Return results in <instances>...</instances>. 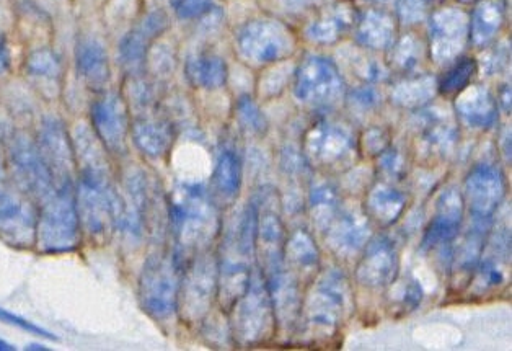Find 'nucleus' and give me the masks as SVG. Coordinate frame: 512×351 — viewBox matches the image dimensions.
Listing matches in <instances>:
<instances>
[{"mask_svg": "<svg viewBox=\"0 0 512 351\" xmlns=\"http://www.w3.org/2000/svg\"><path fill=\"white\" fill-rule=\"evenodd\" d=\"M229 312H232V334L242 345L265 342L273 334L276 314L263 273H252L247 291Z\"/></svg>", "mask_w": 512, "mask_h": 351, "instance_id": "20e7f679", "label": "nucleus"}, {"mask_svg": "<svg viewBox=\"0 0 512 351\" xmlns=\"http://www.w3.org/2000/svg\"><path fill=\"white\" fill-rule=\"evenodd\" d=\"M168 218L175 240L173 257L181 270H185L216 239L221 231V219L208 190L196 183H185L175 190L168 206Z\"/></svg>", "mask_w": 512, "mask_h": 351, "instance_id": "f257e3e1", "label": "nucleus"}, {"mask_svg": "<svg viewBox=\"0 0 512 351\" xmlns=\"http://www.w3.org/2000/svg\"><path fill=\"white\" fill-rule=\"evenodd\" d=\"M167 27L168 18L162 10H154L142 18L139 25L121 40L118 48L121 66L131 74L142 71L152 43L167 30Z\"/></svg>", "mask_w": 512, "mask_h": 351, "instance_id": "6ab92c4d", "label": "nucleus"}, {"mask_svg": "<svg viewBox=\"0 0 512 351\" xmlns=\"http://www.w3.org/2000/svg\"><path fill=\"white\" fill-rule=\"evenodd\" d=\"M397 27L389 14L382 10H371L361 18L358 25V41L372 49H387L395 43Z\"/></svg>", "mask_w": 512, "mask_h": 351, "instance_id": "c85d7f7f", "label": "nucleus"}, {"mask_svg": "<svg viewBox=\"0 0 512 351\" xmlns=\"http://www.w3.org/2000/svg\"><path fill=\"white\" fill-rule=\"evenodd\" d=\"M310 206H312V214H314L317 226L327 229L328 224L332 223V219L340 211L335 188L330 187L327 183L315 185L310 193Z\"/></svg>", "mask_w": 512, "mask_h": 351, "instance_id": "473e14b6", "label": "nucleus"}, {"mask_svg": "<svg viewBox=\"0 0 512 351\" xmlns=\"http://www.w3.org/2000/svg\"><path fill=\"white\" fill-rule=\"evenodd\" d=\"M237 115H239V120L242 121V125L250 129L252 133H266L268 121H266L265 115L261 113L258 105L253 102L252 97L243 95V97L239 98V102H237Z\"/></svg>", "mask_w": 512, "mask_h": 351, "instance_id": "4c0bfd02", "label": "nucleus"}, {"mask_svg": "<svg viewBox=\"0 0 512 351\" xmlns=\"http://www.w3.org/2000/svg\"><path fill=\"white\" fill-rule=\"evenodd\" d=\"M217 293V263L206 254L198 255L181 278L178 309L186 320L203 319Z\"/></svg>", "mask_w": 512, "mask_h": 351, "instance_id": "f8f14e48", "label": "nucleus"}, {"mask_svg": "<svg viewBox=\"0 0 512 351\" xmlns=\"http://www.w3.org/2000/svg\"><path fill=\"white\" fill-rule=\"evenodd\" d=\"M467 205L472 219L491 221L496 208L503 200L504 178L496 167L480 164L468 175Z\"/></svg>", "mask_w": 512, "mask_h": 351, "instance_id": "f3484780", "label": "nucleus"}, {"mask_svg": "<svg viewBox=\"0 0 512 351\" xmlns=\"http://www.w3.org/2000/svg\"><path fill=\"white\" fill-rule=\"evenodd\" d=\"M0 322L12 325V327H17V329L25 330V332H28V334L49 338V340H58L56 335L51 334V332L43 329V327H40V325L33 324L31 320L25 319V317H20L17 316V314H12V312L5 311L4 307H0Z\"/></svg>", "mask_w": 512, "mask_h": 351, "instance_id": "79ce46f5", "label": "nucleus"}, {"mask_svg": "<svg viewBox=\"0 0 512 351\" xmlns=\"http://www.w3.org/2000/svg\"><path fill=\"white\" fill-rule=\"evenodd\" d=\"M28 350H48V348L41 347V345H28Z\"/></svg>", "mask_w": 512, "mask_h": 351, "instance_id": "8fccbe9b", "label": "nucleus"}, {"mask_svg": "<svg viewBox=\"0 0 512 351\" xmlns=\"http://www.w3.org/2000/svg\"><path fill=\"white\" fill-rule=\"evenodd\" d=\"M181 272L173 255L154 254L147 258L139 276V303L149 316L164 320L175 314Z\"/></svg>", "mask_w": 512, "mask_h": 351, "instance_id": "7ed1b4c3", "label": "nucleus"}, {"mask_svg": "<svg viewBox=\"0 0 512 351\" xmlns=\"http://www.w3.org/2000/svg\"><path fill=\"white\" fill-rule=\"evenodd\" d=\"M468 23L470 18L462 10L446 7L431 17L429 23V46L431 56L437 64L454 61L468 40Z\"/></svg>", "mask_w": 512, "mask_h": 351, "instance_id": "4468645a", "label": "nucleus"}, {"mask_svg": "<svg viewBox=\"0 0 512 351\" xmlns=\"http://www.w3.org/2000/svg\"><path fill=\"white\" fill-rule=\"evenodd\" d=\"M113 193L110 175L79 172L76 185V203L80 224L90 237L103 240L115 229Z\"/></svg>", "mask_w": 512, "mask_h": 351, "instance_id": "6e6552de", "label": "nucleus"}, {"mask_svg": "<svg viewBox=\"0 0 512 351\" xmlns=\"http://www.w3.org/2000/svg\"><path fill=\"white\" fill-rule=\"evenodd\" d=\"M405 205V195L389 185H377L367 196V214L384 226L395 223L403 213Z\"/></svg>", "mask_w": 512, "mask_h": 351, "instance_id": "7c9ffc66", "label": "nucleus"}, {"mask_svg": "<svg viewBox=\"0 0 512 351\" xmlns=\"http://www.w3.org/2000/svg\"><path fill=\"white\" fill-rule=\"evenodd\" d=\"M131 133L139 151L152 159L167 156L175 139L170 121L157 115H142L136 118Z\"/></svg>", "mask_w": 512, "mask_h": 351, "instance_id": "4be33fe9", "label": "nucleus"}, {"mask_svg": "<svg viewBox=\"0 0 512 351\" xmlns=\"http://www.w3.org/2000/svg\"><path fill=\"white\" fill-rule=\"evenodd\" d=\"M455 110L470 128L488 129L495 125L498 108L495 98L482 85H468L457 95Z\"/></svg>", "mask_w": 512, "mask_h": 351, "instance_id": "5701e85b", "label": "nucleus"}, {"mask_svg": "<svg viewBox=\"0 0 512 351\" xmlns=\"http://www.w3.org/2000/svg\"><path fill=\"white\" fill-rule=\"evenodd\" d=\"M5 164L15 185L38 205L56 192L53 177L36 141L28 138L27 134H10Z\"/></svg>", "mask_w": 512, "mask_h": 351, "instance_id": "423d86ee", "label": "nucleus"}, {"mask_svg": "<svg viewBox=\"0 0 512 351\" xmlns=\"http://www.w3.org/2000/svg\"><path fill=\"white\" fill-rule=\"evenodd\" d=\"M371 239V223L364 214L351 209L338 211L327 226V240L336 254L351 255L366 247Z\"/></svg>", "mask_w": 512, "mask_h": 351, "instance_id": "412c9836", "label": "nucleus"}, {"mask_svg": "<svg viewBox=\"0 0 512 351\" xmlns=\"http://www.w3.org/2000/svg\"><path fill=\"white\" fill-rule=\"evenodd\" d=\"M243 58L255 64H270L287 58L294 49V38L283 23L258 18L245 23L237 35Z\"/></svg>", "mask_w": 512, "mask_h": 351, "instance_id": "9b49d317", "label": "nucleus"}, {"mask_svg": "<svg viewBox=\"0 0 512 351\" xmlns=\"http://www.w3.org/2000/svg\"><path fill=\"white\" fill-rule=\"evenodd\" d=\"M364 144H366L367 151L372 152L374 156H380L389 147V139L382 129H372L366 134Z\"/></svg>", "mask_w": 512, "mask_h": 351, "instance_id": "c03bdc74", "label": "nucleus"}, {"mask_svg": "<svg viewBox=\"0 0 512 351\" xmlns=\"http://www.w3.org/2000/svg\"><path fill=\"white\" fill-rule=\"evenodd\" d=\"M9 350H15L14 345H12V343L5 342V340H2V338H0V351H9Z\"/></svg>", "mask_w": 512, "mask_h": 351, "instance_id": "09e8293b", "label": "nucleus"}, {"mask_svg": "<svg viewBox=\"0 0 512 351\" xmlns=\"http://www.w3.org/2000/svg\"><path fill=\"white\" fill-rule=\"evenodd\" d=\"M491 221H480V219H472V227L468 229L464 240L457 245L454 255V272L459 278L468 281V276H472L477 270L480 258L483 255V247L485 240L490 232Z\"/></svg>", "mask_w": 512, "mask_h": 351, "instance_id": "393cba45", "label": "nucleus"}, {"mask_svg": "<svg viewBox=\"0 0 512 351\" xmlns=\"http://www.w3.org/2000/svg\"><path fill=\"white\" fill-rule=\"evenodd\" d=\"M93 131L106 151L124 156L128 151V108L118 94H105L92 105Z\"/></svg>", "mask_w": 512, "mask_h": 351, "instance_id": "2eb2a0df", "label": "nucleus"}, {"mask_svg": "<svg viewBox=\"0 0 512 351\" xmlns=\"http://www.w3.org/2000/svg\"><path fill=\"white\" fill-rule=\"evenodd\" d=\"M478 268V276L477 283L475 286H480L483 291H488V289L498 288L501 283L504 281V272L503 267H501V263H499L498 258L490 257L485 258L480 263V267Z\"/></svg>", "mask_w": 512, "mask_h": 351, "instance_id": "ea45409f", "label": "nucleus"}, {"mask_svg": "<svg viewBox=\"0 0 512 351\" xmlns=\"http://www.w3.org/2000/svg\"><path fill=\"white\" fill-rule=\"evenodd\" d=\"M506 4L504 0H482L468 23V40L475 46H485L503 27Z\"/></svg>", "mask_w": 512, "mask_h": 351, "instance_id": "a878e982", "label": "nucleus"}, {"mask_svg": "<svg viewBox=\"0 0 512 351\" xmlns=\"http://www.w3.org/2000/svg\"><path fill=\"white\" fill-rule=\"evenodd\" d=\"M390 48H392L393 66L398 67V69L410 71L416 64L420 63L421 45L413 36H405L397 43H393Z\"/></svg>", "mask_w": 512, "mask_h": 351, "instance_id": "e433bc0d", "label": "nucleus"}, {"mask_svg": "<svg viewBox=\"0 0 512 351\" xmlns=\"http://www.w3.org/2000/svg\"><path fill=\"white\" fill-rule=\"evenodd\" d=\"M242 188V162L234 149L224 147L217 157L214 174H212V190L222 201H234Z\"/></svg>", "mask_w": 512, "mask_h": 351, "instance_id": "bb28decb", "label": "nucleus"}, {"mask_svg": "<svg viewBox=\"0 0 512 351\" xmlns=\"http://www.w3.org/2000/svg\"><path fill=\"white\" fill-rule=\"evenodd\" d=\"M464 221V198L457 190L451 188L442 193L437 201L436 214L424 232L421 249L431 250L451 244L459 234Z\"/></svg>", "mask_w": 512, "mask_h": 351, "instance_id": "aec40b11", "label": "nucleus"}, {"mask_svg": "<svg viewBox=\"0 0 512 351\" xmlns=\"http://www.w3.org/2000/svg\"><path fill=\"white\" fill-rule=\"evenodd\" d=\"M10 67V49L7 38L0 32V74L9 71Z\"/></svg>", "mask_w": 512, "mask_h": 351, "instance_id": "49530a36", "label": "nucleus"}, {"mask_svg": "<svg viewBox=\"0 0 512 351\" xmlns=\"http://www.w3.org/2000/svg\"><path fill=\"white\" fill-rule=\"evenodd\" d=\"M345 94V82L330 59L309 56L297 69L294 95L305 107L328 110Z\"/></svg>", "mask_w": 512, "mask_h": 351, "instance_id": "1a4fd4ad", "label": "nucleus"}, {"mask_svg": "<svg viewBox=\"0 0 512 351\" xmlns=\"http://www.w3.org/2000/svg\"><path fill=\"white\" fill-rule=\"evenodd\" d=\"M434 94V82L431 77L408 80L398 85L393 92V100L403 107H421Z\"/></svg>", "mask_w": 512, "mask_h": 351, "instance_id": "f704fd0d", "label": "nucleus"}, {"mask_svg": "<svg viewBox=\"0 0 512 351\" xmlns=\"http://www.w3.org/2000/svg\"><path fill=\"white\" fill-rule=\"evenodd\" d=\"M36 221L35 201L15 185L0 154V239L17 249H28L35 244Z\"/></svg>", "mask_w": 512, "mask_h": 351, "instance_id": "39448f33", "label": "nucleus"}, {"mask_svg": "<svg viewBox=\"0 0 512 351\" xmlns=\"http://www.w3.org/2000/svg\"><path fill=\"white\" fill-rule=\"evenodd\" d=\"M61 59L53 49L40 48L27 59V72L36 79L56 80L61 76Z\"/></svg>", "mask_w": 512, "mask_h": 351, "instance_id": "c9c22d12", "label": "nucleus"}, {"mask_svg": "<svg viewBox=\"0 0 512 351\" xmlns=\"http://www.w3.org/2000/svg\"><path fill=\"white\" fill-rule=\"evenodd\" d=\"M76 66L79 76L90 89L102 90L110 80V59L105 46L95 38H82L76 46Z\"/></svg>", "mask_w": 512, "mask_h": 351, "instance_id": "b1692460", "label": "nucleus"}, {"mask_svg": "<svg viewBox=\"0 0 512 351\" xmlns=\"http://www.w3.org/2000/svg\"><path fill=\"white\" fill-rule=\"evenodd\" d=\"M400 268L397 245L390 237L382 236L366 244L359 262L358 281L367 288H384L395 281Z\"/></svg>", "mask_w": 512, "mask_h": 351, "instance_id": "a211bd4d", "label": "nucleus"}, {"mask_svg": "<svg viewBox=\"0 0 512 351\" xmlns=\"http://www.w3.org/2000/svg\"><path fill=\"white\" fill-rule=\"evenodd\" d=\"M354 22V12L349 5H336L327 14L318 17L307 28L309 40L322 45L335 43Z\"/></svg>", "mask_w": 512, "mask_h": 351, "instance_id": "c756f323", "label": "nucleus"}, {"mask_svg": "<svg viewBox=\"0 0 512 351\" xmlns=\"http://www.w3.org/2000/svg\"><path fill=\"white\" fill-rule=\"evenodd\" d=\"M434 0H398L397 14L405 25H416L431 17Z\"/></svg>", "mask_w": 512, "mask_h": 351, "instance_id": "58836bf2", "label": "nucleus"}, {"mask_svg": "<svg viewBox=\"0 0 512 351\" xmlns=\"http://www.w3.org/2000/svg\"><path fill=\"white\" fill-rule=\"evenodd\" d=\"M172 7L181 20H193L211 14L216 4L214 0H172Z\"/></svg>", "mask_w": 512, "mask_h": 351, "instance_id": "a19ab883", "label": "nucleus"}, {"mask_svg": "<svg viewBox=\"0 0 512 351\" xmlns=\"http://www.w3.org/2000/svg\"><path fill=\"white\" fill-rule=\"evenodd\" d=\"M305 152L312 164L327 169H338L353 156V136L343 126L322 123L315 126L307 136Z\"/></svg>", "mask_w": 512, "mask_h": 351, "instance_id": "dca6fc26", "label": "nucleus"}, {"mask_svg": "<svg viewBox=\"0 0 512 351\" xmlns=\"http://www.w3.org/2000/svg\"><path fill=\"white\" fill-rule=\"evenodd\" d=\"M349 307L345 276L330 272L315 285L305 304V324L318 337H332L340 329Z\"/></svg>", "mask_w": 512, "mask_h": 351, "instance_id": "0eeeda50", "label": "nucleus"}, {"mask_svg": "<svg viewBox=\"0 0 512 351\" xmlns=\"http://www.w3.org/2000/svg\"><path fill=\"white\" fill-rule=\"evenodd\" d=\"M403 296L400 298V309L402 314L415 311L416 307L420 306L423 301V288L416 280H410L407 286L403 288Z\"/></svg>", "mask_w": 512, "mask_h": 351, "instance_id": "37998d69", "label": "nucleus"}, {"mask_svg": "<svg viewBox=\"0 0 512 351\" xmlns=\"http://www.w3.org/2000/svg\"><path fill=\"white\" fill-rule=\"evenodd\" d=\"M82 239V224L76 203V187L56 188L38 209L35 244L43 254L74 252Z\"/></svg>", "mask_w": 512, "mask_h": 351, "instance_id": "f03ea898", "label": "nucleus"}, {"mask_svg": "<svg viewBox=\"0 0 512 351\" xmlns=\"http://www.w3.org/2000/svg\"><path fill=\"white\" fill-rule=\"evenodd\" d=\"M320 0H286V5L289 9H307L310 5L318 4Z\"/></svg>", "mask_w": 512, "mask_h": 351, "instance_id": "de8ad7c7", "label": "nucleus"}, {"mask_svg": "<svg viewBox=\"0 0 512 351\" xmlns=\"http://www.w3.org/2000/svg\"><path fill=\"white\" fill-rule=\"evenodd\" d=\"M36 146L48 165L56 188L76 187V154L72 138L66 126L58 118H45L41 121Z\"/></svg>", "mask_w": 512, "mask_h": 351, "instance_id": "ddd939ff", "label": "nucleus"}, {"mask_svg": "<svg viewBox=\"0 0 512 351\" xmlns=\"http://www.w3.org/2000/svg\"><path fill=\"white\" fill-rule=\"evenodd\" d=\"M477 61L472 58H465L455 64L452 69L442 76L441 82L437 85V89L442 95L451 97V95H459L462 90L467 89L473 77L477 74Z\"/></svg>", "mask_w": 512, "mask_h": 351, "instance_id": "72a5a7b5", "label": "nucleus"}, {"mask_svg": "<svg viewBox=\"0 0 512 351\" xmlns=\"http://www.w3.org/2000/svg\"><path fill=\"white\" fill-rule=\"evenodd\" d=\"M185 74L198 89L216 90L226 85L229 69L226 61L216 54H198L186 61Z\"/></svg>", "mask_w": 512, "mask_h": 351, "instance_id": "cd10ccee", "label": "nucleus"}, {"mask_svg": "<svg viewBox=\"0 0 512 351\" xmlns=\"http://www.w3.org/2000/svg\"><path fill=\"white\" fill-rule=\"evenodd\" d=\"M462 2H473V0H462Z\"/></svg>", "mask_w": 512, "mask_h": 351, "instance_id": "3c124183", "label": "nucleus"}, {"mask_svg": "<svg viewBox=\"0 0 512 351\" xmlns=\"http://www.w3.org/2000/svg\"><path fill=\"white\" fill-rule=\"evenodd\" d=\"M256 206V252L263 262L265 280L283 272L286 268L284 247L286 231L278 213V196L271 190H263Z\"/></svg>", "mask_w": 512, "mask_h": 351, "instance_id": "9d476101", "label": "nucleus"}, {"mask_svg": "<svg viewBox=\"0 0 512 351\" xmlns=\"http://www.w3.org/2000/svg\"><path fill=\"white\" fill-rule=\"evenodd\" d=\"M354 102L361 105L362 108L372 107L377 102V95L374 90L369 87H362V89L354 90Z\"/></svg>", "mask_w": 512, "mask_h": 351, "instance_id": "a18cd8bd", "label": "nucleus"}, {"mask_svg": "<svg viewBox=\"0 0 512 351\" xmlns=\"http://www.w3.org/2000/svg\"><path fill=\"white\" fill-rule=\"evenodd\" d=\"M284 260L301 275H312L320 265V254L312 237L305 231H297L286 240Z\"/></svg>", "mask_w": 512, "mask_h": 351, "instance_id": "2f4dec72", "label": "nucleus"}]
</instances>
